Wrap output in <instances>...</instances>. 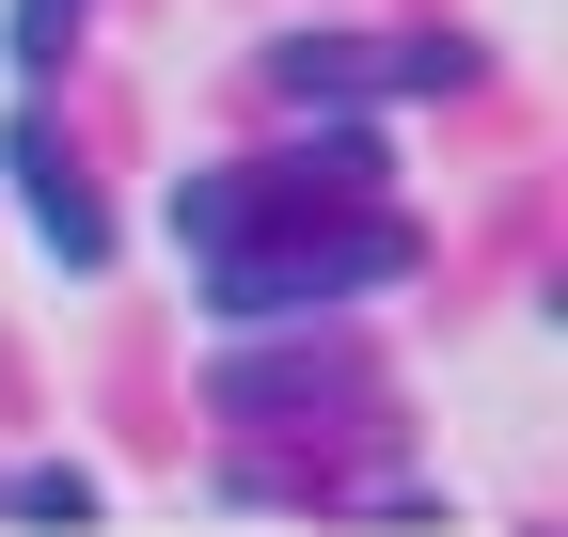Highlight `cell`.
Segmentation results:
<instances>
[{
    "label": "cell",
    "instance_id": "cell-1",
    "mask_svg": "<svg viewBox=\"0 0 568 537\" xmlns=\"http://www.w3.org/2000/svg\"><path fill=\"white\" fill-rule=\"evenodd\" d=\"M410 222L395 206H364V222H301V237H268V253H222L205 268V332H268V316H316V301H347V285H410Z\"/></svg>",
    "mask_w": 568,
    "mask_h": 537
},
{
    "label": "cell",
    "instance_id": "cell-2",
    "mask_svg": "<svg viewBox=\"0 0 568 537\" xmlns=\"http://www.w3.org/2000/svg\"><path fill=\"white\" fill-rule=\"evenodd\" d=\"M0 206H17V237L48 253V268H111V206H95V174H80V143L48 126V95H17L0 111Z\"/></svg>",
    "mask_w": 568,
    "mask_h": 537
},
{
    "label": "cell",
    "instance_id": "cell-3",
    "mask_svg": "<svg viewBox=\"0 0 568 537\" xmlns=\"http://www.w3.org/2000/svg\"><path fill=\"white\" fill-rule=\"evenodd\" d=\"M268 80H284V95H426V80H458V48H379V32H284V48H268Z\"/></svg>",
    "mask_w": 568,
    "mask_h": 537
},
{
    "label": "cell",
    "instance_id": "cell-4",
    "mask_svg": "<svg viewBox=\"0 0 568 537\" xmlns=\"http://www.w3.org/2000/svg\"><path fill=\"white\" fill-rule=\"evenodd\" d=\"M80 17H95V0H0V80L48 95V80H63V48H80Z\"/></svg>",
    "mask_w": 568,
    "mask_h": 537
},
{
    "label": "cell",
    "instance_id": "cell-5",
    "mask_svg": "<svg viewBox=\"0 0 568 537\" xmlns=\"http://www.w3.org/2000/svg\"><path fill=\"white\" fill-rule=\"evenodd\" d=\"M0 521H111V490L80 458H17V475H0Z\"/></svg>",
    "mask_w": 568,
    "mask_h": 537
}]
</instances>
